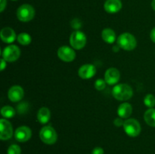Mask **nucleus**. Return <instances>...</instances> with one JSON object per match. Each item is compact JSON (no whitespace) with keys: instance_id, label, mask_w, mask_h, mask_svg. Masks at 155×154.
Listing matches in <instances>:
<instances>
[{"instance_id":"4","label":"nucleus","mask_w":155,"mask_h":154,"mask_svg":"<svg viewBox=\"0 0 155 154\" xmlns=\"http://www.w3.org/2000/svg\"><path fill=\"white\" fill-rule=\"evenodd\" d=\"M35 16V10L29 4H24L17 10V17L22 22H29L33 19Z\"/></svg>"},{"instance_id":"2","label":"nucleus","mask_w":155,"mask_h":154,"mask_svg":"<svg viewBox=\"0 0 155 154\" xmlns=\"http://www.w3.org/2000/svg\"><path fill=\"white\" fill-rule=\"evenodd\" d=\"M117 45L126 51H132L136 48L137 42L131 33H124L118 37Z\"/></svg>"},{"instance_id":"24","label":"nucleus","mask_w":155,"mask_h":154,"mask_svg":"<svg viewBox=\"0 0 155 154\" xmlns=\"http://www.w3.org/2000/svg\"><path fill=\"white\" fill-rule=\"evenodd\" d=\"M106 82L103 79H97L95 83V88L98 91H102L105 88Z\"/></svg>"},{"instance_id":"28","label":"nucleus","mask_w":155,"mask_h":154,"mask_svg":"<svg viewBox=\"0 0 155 154\" xmlns=\"http://www.w3.org/2000/svg\"><path fill=\"white\" fill-rule=\"evenodd\" d=\"M6 4H7V2L6 0H1V5H0V11L2 12L4 11V9L5 8Z\"/></svg>"},{"instance_id":"3","label":"nucleus","mask_w":155,"mask_h":154,"mask_svg":"<svg viewBox=\"0 0 155 154\" xmlns=\"http://www.w3.org/2000/svg\"><path fill=\"white\" fill-rule=\"evenodd\" d=\"M39 137L41 140L45 144H54L58 139L57 133L55 130L49 125H46L42 128L39 132Z\"/></svg>"},{"instance_id":"33","label":"nucleus","mask_w":155,"mask_h":154,"mask_svg":"<svg viewBox=\"0 0 155 154\" xmlns=\"http://www.w3.org/2000/svg\"><path fill=\"white\" fill-rule=\"evenodd\" d=\"M12 1H16V0H12Z\"/></svg>"},{"instance_id":"30","label":"nucleus","mask_w":155,"mask_h":154,"mask_svg":"<svg viewBox=\"0 0 155 154\" xmlns=\"http://www.w3.org/2000/svg\"><path fill=\"white\" fill-rule=\"evenodd\" d=\"M6 67V60L4 59H2L1 60V70H4L5 68Z\"/></svg>"},{"instance_id":"9","label":"nucleus","mask_w":155,"mask_h":154,"mask_svg":"<svg viewBox=\"0 0 155 154\" xmlns=\"http://www.w3.org/2000/svg\"><path fill=\"white\" fill-rule=\"evenodd\" d=\"M58 56L61 60L64 62H71L75 59L76 53L73 48L70 47L61 46L58 51Z\"/></svg>"},{"instance_id":"21","label":"nucleus","mask_w":155,"mask_h":154,"mask_svg":"<svg viewBox=\"0 0 155 154\" xmlns=\"http://www.w3.org/2000/svg\"><path fill=\"white\" fill-rule=\"evenodd\" d=\"M17 39H18V42L22 45H27L31 42V37L27 33H20Z\"/></svg>"},{"instance_id":"23","label":"nucleus","mask_w":155,"mask_h":154,"mask_svg":"<svg viewBox=\"0 0 155 154\" xmlns=\"http://www.w3.org/2000/svg\"><path fill=\"white\" fill-rule=\"evenodd\" d=\"M21 148L18 145L12 144L8 149V154H21Z\"/></svg>"},{"instance_id":"32","label":"nucleus","mask_w":155,"mask_h":154,"mask_svg":"<svg viewBox=\"0 0 155 154\" xmlns=\"http://www.w3.org/2000/svg\"><path fill=\"white\" fill-rule=\"evenodd\" d=\"M151 7L155 11V0H152V2H151Z\"/></svg>"},{"instance_id":"17","label":"nucleus","mask_w":155,"mask_h":154,"mask_svg":"<svg viewBox=\"0 0 155 154\" xmlns=\"http://www.w3.org/2000/svg\"><path fill=\"white\" fill-rule=\"evenodd\" d=\"M51 113L47 107H42L37 113V119L41 124H46L50 120Z\"/></svg>"},{"instance_id":"16","label":"nucleus","mask_w":155,"mask_h":154,"mask_svg":"<svg viewBox=\"0 0 155 154\" xmlns=\"http://www.w3.org/2000/svg\"><path fill=\"white\" fill-rule=\"evenodd\" d=\"M133 112V107L129 103H123L119 106L117 110L118 116L122 119H127L130 117Z\"/></svg>"},{"instance_id":"29","label":"nucleus","mask_w":155,"mask_h":154,"mask_svg":"<svg viewBox=\"0 0 155 154\" xmlns=\"http://www.w3.org/2000/svg\"><path fill=\"white\" fill-rule=\"evenodd\" d=\"M150 38H151V41L155 43V27L151 30V33H150Z\"/></svg>"},{"instance_id":"19","label":"nucleus","mask_w":155,"mask_h":154,"mask_svg":"<svg viewBox=\"0 0 155 154\" xmlns=\"http://www.w3.org/2000/svg\"><path fill=\"white\" fill-rule=\"evenodd\" d=\"M144 119L149 126L155 127V109H148L144 114Z\"/></svg>"},{"instance_id":"25","label":"nucleus","mask_w":155,"mask_h":154,"mask_svg":"<svg viewBox=\"0 0 155 154\" xmlns=\"http://www.w3.org/2000/svg\"><path fill=\"white\" fill-rule=\"evenodd\" d=\"M71 26H72L74 28L79 29L81 27V22H80L78 19H74L73 20L72 22H71Z\"/></svg>"},{"instance_id":"7","label":"nucleus","mask_w":155,"mask_h":154,"mask_svg":"<svg viewBox=\"0 0 155 154\" xmlns=\"http://www.w3.org/2000/svg\"><path fill=\"white\" fill-rule=\"evenodd\" d=\"M21 54L20 48L16 45H9L6 47L2 52V58L8 62H14L18 60Z\"/></svg>"},{"instance_id":"12","label":"nucleus","mask_w":155,"mask_h":154,"mask_svg":"<svg viewBox=\"0 0 155 154\" xmlns=\"http://www.w3.org/2000/svg\"><path fill=\"white\" fill-rule=\"evenodd\" d=\"M120 79V73L116 68H109L104 74V80L106 83L110 85H115L119 82Z\"/></svg>"},{"instance_id":"20","label":"nucleus","mask_w":155,"mask_h":154,"mask_svg":"<svg viewBox=\"0 0 155 154\" xmlns=\"http://www.w3.org/2000/svg\"><path fill=\"white\" fill-rule=\"evenodd\" d=\"M1 114L3 117L9 119V118H12L15 116V110L13 107H10V106H5V107H3L2 108Z\"/></svg>"},{"instance_id":"10","label":"nucleus","mask_w":155,"mask_h":154,"mask_svg":"<svg viewBox=\"0 0 155 154\" xmlns=\"http://www.w3.org/2000/svg\"><path fill=\"white\" fill-rule=\"evenodd\" d=\"M96 73V68L93 64H84L79 69L78 75L83 79L92 78Z\"/></svg>"},{"instance_id":"8","label":"nucleus","mask_w":155,"mask_h":154,"mask_svg":"<svg viewBox=\"0 0 155 154\" xmlns=\"http://www.w3.org/2000/svg\"><path fill=\"white\" fill-rule=\"evenodd\" d=\"M13 128L12 124L7 119H2L0 120V138L2 140H8L12 137Z\"/></svg>"},{"instance_id":"22","label":"nucleus","mask_w":155,"mask_h":154,"mask_svg":"<svg viewBox=\"0 0 155 154\" xmlns=\"http://www.w3.org/2000/svg\"><path fill=\"white\" fill-rule=\"evenodd\" d=\"M144 104L150 108H153L155 106V97L151 94H148L144 98Z\"/></svg>"},{"instance_id":"11","label":"nucleus","mask_w":155,"mask_h":154,"mask_svg":"<svg viewBox=\"0 0 155 154\" xmlns=\"http://www.w3.org/2000/svg\"><path fill=\"white\" fill-rule=\"evenodd\" d=\"M32 131L30 128L27 126H21L18 128L15 131V137L18 141L26 142L29 140L31 137Z\"/></svg>"},{"instance_id":"15","label":"nucleus","mask_w":155,"mask_h":154,"mask_svg":"<svg viewBox=\"0 0 155 154\" xmlns=\"http://www.w3.org/2000/svg\"><path fill=\"white\" fill-rule=\"evenodd\" d=\"M1 39L6 43H12L16 39V34L13 29L10 27H5L1 30Z\"/></svg>"},{"instance_id":"26","label":"nucleus","mask_w":155,"mask_h":154,"mask_svg":"<svg viewBox=\"0 0 155 154\" xmlns=\"http://www.w3.org/2000/svg\"><path fill=\"white\" fill-rule=\"evenodd\" d=\"M114 124L117 127H120L124 126V122L123 121L122 118H117V119H115L114 121Z\"/></svg>"},{"instance_id":"5","label":"nucleus","mask_w":155,"mask_h":154,"mask_svg":"<svg viewBox=\"0 0 155 154\" xmlns=\"http://www.w3.org/2000/svg\"><path fill=\"white\" fill-rule=\"evenodd\" d=\"M124 128L126 134L130 137H137L141 132L140 124L135 119H128L124 121Z\"/></svg>"},{"instance_id":"1","label":"nucleus","mask_w":155,"mask_h":154,"mask_svg":"<svg viewBox=\"0 0 155 154\" xmlns=\"http://www.w3.org/2000/svg\"><path fill=\"white\" fill-rule=\"evenodd\" d=\"M112 95L118 101H127L133 95V88L127 84H119L114 87Z\"/></svg>"},{"instance_id":"18","label":"nucleus","mask_w":155,"mask_h":154,"mask_svg":"<svg viewBox=\"0 0 155 154\" xmlns=\"http://www.w3.org/2000/svg\"><path fill=\"white\" fill-rule=\"evenodd\" d=\"M101 37L105 42L108 44H112L115 42L116 34L113 30L110 28H105L101 32Z\"/></svg>"},{"instance_id":"27","label":"nucleus","mask_w":155,"mask_h":154,"mask_svg":"<svg viewBox=\"0 0 155 154\" xmlns=\"http://www.w3.org/2000/svg\"><path fill=\"white\" fill-rule=\"evenodd\" d=\"M92 154H104V149L101 147H95L92 150Z\"/></svg>"},{"instance_id":"6","label":"nucleus","mask_w":155,"mask_h":154,"mask_svg":"<svg viewBox=\"0 0 155 154\" xmlns=\"http://www.w3.org/2000/svg\"><path fill=\"white\" fill-rule=\"evenodd\" d=\"M71 45L77 50H80L85 47L86 44V36L83 32L77 30L72 33L70 38Z\"/></svg>"},{"instance_id":"31","label":"nucleus","mask_w":155,"mask_h":154,"mask_svg":"<svg viewBox=\"0 0 155 154\" xmlns=\"http://www.w3.org/2000/svg\"><path fill=\"white\" fill-rule=\"evenodd\" d=\"M120 49V46L119 45H116V46H114L113 47V51H115V52H118Z\"/></svg>"},{"instance_id":"14","label":"nucleus","mask_w":155,"mask_h":154,"mask_svg":"<svg viewBox=\"0 0 155 154\" xmlns=\"http://www.w3.org/2000/svg\"><path fill=\"white\" fill-rule=\"evenodd\" d=\"M104 7L107 13L114 14L122 8V2L120 0H107L104 2Z\"/></svg>"},{"instance_id":"13","label":"nucleus","mask_w":155,"mask_h":154,"mask_svg":"<svg viewBox=\"0 0 155 154\" xmlns=\"http://www.w3.org/2000/svg\"><path fill=\"white\" fill-rule=\"evenodd\" d=\"M24 95V89L19 85L12 86L8 91V96L9 100L12 102H18L23 98Z\"/></svg>"}]
</instances>
